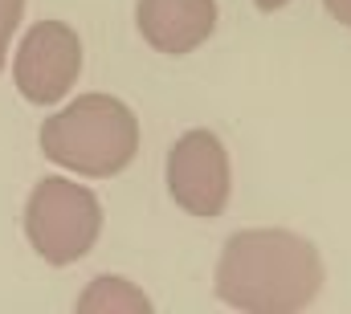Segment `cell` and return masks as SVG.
Here are the masks:
<instances>
[{
  "instance_id": "2",
  "label": "cell",
  "mask_w": 351,
  "mask_h": 314,
  "mask_svg": "<svg viewBox=\"0 0 351 314\" xmlns=\"http://www.w3.org/2000/svg\"><path fill=\"white\" fill-rule=\"evenodd\" d=\"M41 152L90 180L119 176L139 152V119L110 94H82L41 123Z\"/></svg>"
},
{
  "instance_id": "9",
  "label": "cell",
  "mask_w": 351,
  "mask_h": 314,
  "mask_svg": "<svg viewBox=\"0 0 351 314\" xmlns=\"http://www.w3.org/2000/svg\"><path fill=\"white\" fill-rule=\"evenodd\" d=\"M323 4H327V12H331L339 25H348L351 29V0H323Z\"/></svg>"
},
{
  "instance_id": "1",
  "label": "cell",
  "mask_w": 351,
  "mask_h": 314,
  "mask_svg": "<svg viewBox=\"0 0 351 314\" xmlns=\"http://www.w3.org/2000/svg\"><path fill=\"white\" fill-rule=\"evenodd\" d=\"M323 290V257L290 229L233 233L217 261V298L245 314L302 311Z\"/></svg>"
},
{
  "instance_id": "7",
  "label": "cell",
  "mask_w": 351,
  "mask_h": 314,
  "mask_svg": "<svg viewBox=\"0 0 351 314\" xmlns=\"http://www.w3.org/2000/svg\"><path fill=\"white\" fill-rule=\"evenodd\" d=\"M78 311L86 314H147L152 298L143 290H135L127 278H94L90 290L78 298Z\"/></svg>"
},
{
  "instance_id": "5",
  "label": "cell",
  "mask_w": 351,
  "mask_h": 314,
  "mask_svg": "<svg viewBox=\"0 0 351 314\" xmlns=\"http://www.w3.org/2000/svg\"><path fill=\"white\" fill-rule=\"evenodd\" d=\"M82 74V41L70 25L62 21H37L12 62V78L16 90L37 102V106H53L70 94V86Z\"/></svg>"
},
{
  "instance_id": "3",
  "label": "cell",
  "mask_w": 351,
  "mask_h": 314,
  "mask_svg": "<svg viewBox=\"0 0 351 314\" xmlns=\"http://www.w3.org/2000/svg\"><path fill=\"white\" fill-rule=\"evenodd\" d=\"M25 233L49 265L82 261L102 233V204L82 184L45 176L25 204Z\"/></svg>"
},
{
  "instance_id": "8",
  "label": "cell",
  "mask_w": 351,
  "mask_h": 314,
  "mask_svg": "<svg viewBox=\"0 0 351 314\" xmlns=\"http://www.w3.org/2000/svg\"><path fill=\"white\" fill-rule=\"evenodd\" d=\"M21 12H25V0H0V70H4V58H8V41L21 25Z\"/></svg>"
},
{
  "instance_id": "6",
  "label": "cell",
  "mask_w": 351,
  "mask_h": 314,
  "mask_svg": "<svg viewBox=\"0 0 351 314\" xmlns=\"http://www.w3.org/2000/svg\"><path fill=\"white\" fill-rule=\"evenodd\" d=\"M135 25L143 41L168 58H184L217 29V0H139Z\"/></svg>"
},
{
  "instance_id": "4",
  "label": "cell",
  "mask_w": 351,
  "mask_h": 314,
  "mask_svg": "<svg viewBox=\"0 0 351 314\" xmlns=\"http://www.w3.org/2000/svg\"><path fill=\"white\" fill-rule=\"evenodd\" d=\"M168 192L192 217H221L233 192L229 152L213 131H188L168 152Z\"/></svg>"
},
{
  "instance_id": "10",
  "label": "cell",
  "mask_w": 351,
  "mask_h": 314,
  "mask_svg": "<svg viewBox=\"0 0 351 314\" xmlns=\"http://www.w3.org/2000/svg\"><path fill=\"white\" fill-rule=\"evenodd\" d=\"M254 4H258V8H262V12H274V8H286V4H290V0H254Z\"/></svg>"
}]
</instances>
